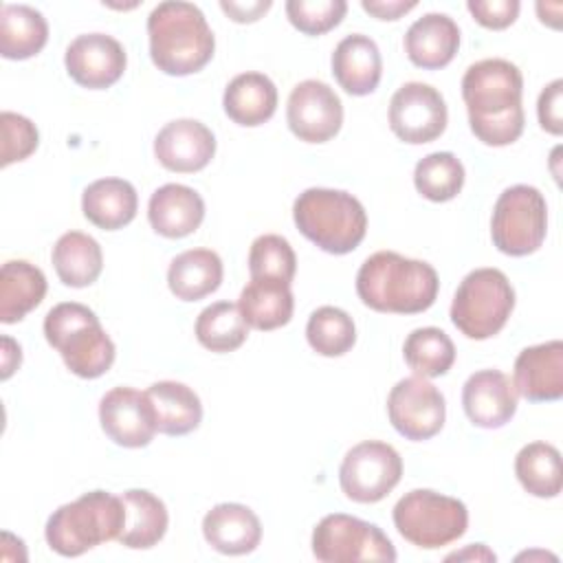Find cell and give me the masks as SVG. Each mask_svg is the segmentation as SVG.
Segmentation results:
<instances>
[{
    "label": "cell",
    "mask_w": 563,
    "mask_h": 563,
    "mask_svg": "<svg viewBox=\"0 0 563 563\" xmlns=\"http://www.w3.org/2000/svg\"><path fill=\"white\" fill-rule=\"evenodd\" d=\"M523 77L508 59H482L462 77V99L468 110L471 132L493 147L515 143L523 132Z\"/></svg>",
    "instance_id": "cell-1"
},
{
    "label": "cell",
    "mask_w": 563,
    "mask_h": 563,
    "mask_svg": "<svg viewBox=\"0 0 563 563\" xmlns=\"http://www.w3.org/2000/svg\"><path fill=\"white\" fill-rule=\"evenodd\" d=\"M440 279L431 264L394 251L369 255L356 273L358 299L376 312L416 314L433 306Z\"/></svg>",
    "instance_id": "cell-2"
},
{
    "label": "cell",
    "mask_w": 563,
    "mask_h": 563,
    "mask_svg": "<svg viewBox=\"0 0 563 563\" xmlns=\"http://www.w3.org/2000/svg\"><path fill=\"white\" fill-rule=\"evenodd\" d=\"M147 37L154 66L174 77L202 70L216 51V37L205 13L183 0H167L152 9Z\"/></svg>",
    "instance_id": "cell-3"
},
{
    "label": "cell",
    "mask_w": 563,
    "mask_h": 563,
    "mask_svg": "<svg viewBox=\"0 0 563 563\" xmlns=\"http://www.w3.org/2000/svg\"><path fill=\"white\" fill-rule=\"evenodd\" d=\"M292 218L303 238L332 255L354 251L367 231V213L358 198L341 189L310 187L292 205Z\"/></svg>",
    "instance_id": "cell-4"
},
{
    "label": "cell",
    "mask_w": 563,
    "mask_h": 563,
    "mask_svg": "<svg viewBox=\"0 0 563 563\" xmlns=\"http://www.w3.org/2000/svg\"><path fill=\"white\" fill-rule=\"evenodd\" d=\"M125 523L121 495L90 490L70 504L59 506L46 521L44 537L53 552L81 556L106 541L119 539Z\"/></svg>",
    "instance_id": "cell-5"
},
{
    "label": "cell",
    "mask_w": 563,
    "mask_h": 563,
    "mask_svg": "<svg viewBox=\"0 0 563 563\" xmlns=\"http://www.w3.org/2000/svg\"><path fill=\"white\" fill-rule=\"evenodd\" d=\"M44 336L64 365L79 378H99L114 363V343L101 328L99 317L84 303L64 301L44 319Z\"/></svg>",
    "instance_id": "cell-6"
},
{
    "label": "cell",
    "mask_w": 563,
    "mask_h": 563,
    "mask_svg": "<svg viewBox=\"0 0 563 563\" xmlns=\"http://www.w3.org/2000/svg\"><path fill=\"white\" fill-rule=\"evenodd\" d=\"M515 308V290L499 268H475L457 286L451 303L453 325L468 339L495 336Z\"/></svg>",
    "instance_id": "cell-7"
},
{
    "label": "cell",
    "mask_w": 563,
    "mask_h": 563,
    "mask_svg": "<svg viewBox=\"0 0 563 563\" xmlns=\"http://www.w3.org/2000/svg\"><path fill=\"white\" fill-rule=\"evenodd\" d=\"M394 526L411 545L435 550L457 541L466 532L468 510L455 497L416 488L396 501Z\"/></svg>",
    "instance_id": "cell-8"
},
{
    "label": "cell",
    "mask_w": 563,
    "mask_h": 563,
    "mask_svg": "<svg viewBox=\"0 0 563 563\" xmlns=\"http://www.w3.org/2000/svg\"><path fill=\"white\" fill-rule=\"evenodd\" d=\"M548 231V205L530 185H512L501 191L490 218L493 244L512 257L534 253Z\"/></svg>",
    "instance_id": "cell-9"
},
{
    "label": "cell",
    "mask_w": 563,
    "mask_h": 563,
    "mask_svg": "<svg viewBox=\"0 0 563 563\" xmlns=\"http://www.w3.org/2000/svg\"><path fill=\"white\" fill-rule=\"evenodd\" d=\"M312 554L323 563L352 561H396L389 537L369 521L352 515H325L312 530Z\"/></svg>",
    "instance_id": "cell-10"
},
{
    "label": "cell",
    "mask_w": 563,
    "mask_h": 563,
    "mask_svg": "<svg viewBox=\"0 0 563 563\" xmlns=\"http://www.w3.org/2000/svg\"><path fill=\"white\" fill-rule=\"evenodd\" d=\"M402 477V457L380 440L354 444L339 468V484L347 499L356 504H376L385 499Z\"/></svg>",
    "instance_id": "cell-11"
},
{
    "label": "cell",
    "mask_w": 563,
    "mask_h": 563,
    "mask_svg": "<svg viewBox=\"0 0 563 563\" xmlns=\"http://www.w3.org/2000/svg\"><path fill=\"white\" fill-rule=\"evenodd\" d=\"M391 427L407 440L422 442L444 427L446 405L440 389L422 376L398 380L387 396Z\"/></svg>",
    "instance_id": "cell-12"
},
{
    "label": "cell",
    "mask_w": 563,
    "mask_h": 563,
    "mask_svg": "<svg viewBox=\"0 0 563 563\" xmlns=\"http://www.w3.org/2000/svg\"><path fill=\"white\" fill-rule=\"evenodd\" d=\"M446 119L444 97L422 81L402 84L389 101V128L409 145L435 141L446 130Z\"/></svg>",
    "instance_id": "cell-13"
},
{
    "label": "cell",
    "mask_w": 563,
    "mask_h": 563,
    "mask_svg": "<svg viewBox=\"0 0 563 563\" xmlns=\"http://www.w3.org/2000/svg\"><path fill=\"white\" fill-rule=\"evenodd\" d=\"M286 121L299 141L325 143L341 130L343 103L325 81L306 79L290 90Z\"/></svg>",
    "instance_id": "cell-14"
},
{
    "label": "cell",
    "mask_w": 563,
    "mask_h": 563,
    "mask_svg": "<svg viewBox=\"0 0 563 563\" xmlns=\"http://www.w3.org/2000/svg\"><path fill=\"white\" fill-rule=\"evenodd\" d=\"M99 422L103 433L125 449L147 446L158 431L147 394L123 385L103 394L99 402Z\"/></svg>",
    "instance_id": "cell-15"
},
{
    "label": "cell",
    "mask_w": 563,
    "mask_h": 563,
    "mask_svg": "<svg viewBox=\"0 0 563 563\" xmlns=\"http://www.w3.org/2000/svg\"><path fill=\"white\" fill-rule=\"evenodd\" d=\"M64 64L75 84L103 90L121 79L128 57L121 42L112 35L84 33L68 44Z\"/></svg>",
    "instance_id": "cell-16"
},
{
    "label": "cell",
    "mask_w": 563,
    "mask_h": 563,
    "mask_svg": "<svg viewBox=\"0 0 563 563\" xmlns=\"http://www.w3.org/2000/svg\"><path fill=\"white\" fill-rule=\"evenodd\" d=\"M216 154L213 132L196 119H176L165 123L154 139V156L176 174L205 169Z\"/></svg>",
    "instance_id": "cell-17"
},
{
    "label": "cell",
    "mask_w": 563,
    "mask_h": 563,
    "mask_svg": "<svg viewBox=\"0 0 563 563\" xmlns=\"http://www.w3.org/2000/svg\"><path fill=\"white\" fill-rule=\"evenodd\" d=\"M515 383L499 369H479L462 387V407L466 418L482 429H499L517 411Z\"/></svg>",
    "instance_id": "cell-18"
},
{
    "label": "cell",
    "mask_w": 563,
    "mask_h": 563,
    "mask_svg": "<svg viewBox=\"0 0 563 563\" xmlns=\"http://www.w3.org/2000/svg\"><path fill=\"white\" fill-rule=\"evenodd\" d=\"M515 389L530 402H552L563 396V343L559 339L530 345L515 361Z\"/></svg>",
    "instance_id": "cell-19"
},
{
    "label": "cell",
    "mask_w": 563,
    "mask_h": 563,
    "mask_svg": "<svg viewBox=\"0 0 563 563\" xmlns=\"http://www.w3.org/2000/svg\"><path fill=\"white\" fill-rule=\"evenodd\" d=\"M205 541L220 554L240 556L253 552L262 541V523L257 515L235 501L213 506L202 519Z\"/></svg>",
    "instance_id": "cell-20"
},
{
    "label": "cell",
    "mask_w": 563,
    "mask_h": 563,
    "mask_svg": "<svg viewBox=\"0 0 563 563\" xmlns=\"http://www.w3.org/2000/svg\"><path fill=\"white\" fill-rule=\"evenodd\" d=\"M147 220L163 238H185L205 220V202L200 194L180 183L158 187L147 202Z\"/></svg>",
    "instance_id": "cell-21"
},
{
    "label": "cell",
    "mask_w": 563,
    "mask_h": 563,
    "mask_svg": "<svg viewBox=\"0 0 563 563\" xmlns=\"http://www.w3.org/2000/svg\"><path fill=\"white\" fill-rule=\"evenodd\" d=\"M332 75L352 97L374 92L383 75V59L376 42L363 33L343 37L332 53Z\"/></svg>",
    "instance_id": "cell-22"
},
{
    "label": "cell",
    "mask_w": 563,
    "mask_h": 563,
    "mask_svg": "<svg viewBox=\"0 0 563 563\" xmlns=\"http://www.w3.org/2000/svg\"><path fill=\"white\" fill-rule=\"evenodd\" d=\"M460 48V29L446 13H424L405 33L409 62L424 70L444 68Z\"/></svg>",
    "instance_id": "cell-23"
},
{
    "label": "cell",
    "mask_w": 563,
    "mask_h": 563,
    "mask_svg": "<svg viewBox=\"0 0 563 563\" xmlns=\"http://www.w3.org/2000/svg\"><path fill=\"white\" fill-rule=\"evenodd\" d=\"M222 106L233 123L257 128L275 114L277 88L264 73H240L229 81Z\"/></svg>",
    "instance_id": "cell-24"
},
{
    "label": "cell",
    "mask_w": 563,
    "mask_h": 563,
    "mask_svg": "<svg viewBox=\"0 0 563 563\" xmlns=\"http://www.w3.org/2000/svg\"><path fill=\"white\" fill-rule=\"evenodd\" d=\"M136 209V189L123 178H99L90 183L81 196V211L86 220L103 231L123 229L134 220Z\"/></svg>",
    "instance_id": "cell-25"
},
{
    "label": "cell",
    "mask_w": 563,
    "mask_h": 563,
    "mask_svg": "<svg viewBox=\"0 0 563 563\" xmlns=\"http://www.w3.org/2000/svg\"><path fill=\"white\" fill-rule=\"evenodd\" d=\"M238 308L249 328L268 332L286 325L295 310L290 284L266 277H251L242 288Z\"/></svg>",
    "instance_id": "cell-26"
},
{
    "label": "cell",
    "mask_w": 563,
    "mask_h": 563,
    "mask_svg": "<svg viewBox=\"0 0 563 563\" xmlns=\"http://www.w3.org/2000/svg\"><path fill=\"white\" fill-rule=\"evenodd\" d=\"M44 273L26 260H9L0 268V321H22L46 295Z\"/></svg>",
    "instance_id": "cell-27"
},
{
    "label": "cell",
    "mask_w": 563,
    "mask_h": 563,
    "mask_svg": "<svg viewBox=\"0 0 563 563\" xmlns=\"http://www.w3.org/2000/svg\"><path fill=\"white\" fill-rule=\"evenodd\" d=\"M222 284V260L211 249H189L176 255L167 271V286L180 301H198Z\"/></svg>",
    "instance_id": "cell-28"
},
{
    "label": "cell",
    "mask_w": 563,
    "mask_h": 563,
    "mask_svg": "<svg viewBox=\"0 0 563 563\" xmlns=\"http://www.w3.org/2000/svg\"><path fill=\"white\" fill-rule=\"evenodd\" d=\"M121 499L125 508V523L117 541L132 550L154 548L165 537L169 523L163 499L143 488L125 490Z\"/></svg>",
    "instance_id": "cell-29"
},
{
    "label": "cell",
    "mask_w": 563,
    "mask_h": 563,
    "mask_svg": "<svg viewBox=\"0 0 563 563\" xmlns=\"http://www.w3.org/2000/svg\"><path fill=\"white\" fill-rule=\"evenodd\" d=\"M154 416L156 429L165 435H185L198 429L202 420V405L198 394L178 380H158L145 389Z\"/></svg>",
    "instance_id": "cell-30"
},
{
    "label": "cell",
    "mask_w": 563,
    "mask_h": 563,
    "mask_svg": "<svg viewBox=\"0 0 563 563\" xmlns=\"http://www.w3.org/2000/svg\"><path fill=\"white\" fill-rule=\"evenodd\" d=\"M51 262L62 284L86 288L101 275L103 253L95 238L81 231H68L55 242Z\"/></svg>",
    "instance_id": "cell-31"
},
{
    "label": "cell",
    "mask_w": 563,
    "mask_h": 563,
    "mask_svg": "<svg viewBox=\"0 0 563 563\" xmlns=\"http://www.w3.org/2000/svg\"><path fill=\"white\" fill-rule=\"evenodd\" d=\"M48 40V24L29 4H2L0 9V55L4 59H29Z\"/></svg>",
    "instance_id": "cell-32"
},
{
    "label": "cell",
    "mask_w": 563,
    "mask_h": 563,
    "mask_svg": "<svg viewBox=\"0 0 563 563\" xmlns=\"http://www.w3.org/2000/svg\"><path fill=\"white\" fill-rule=\"evenodd\" d=\"M519 484L534 497H556L563 486L561 453L548 442H530L515 457Z\"/></svg>",
    "instance_id": "cell-33"
},
{
    "label": "cell",
    "mask_w": 563,
    "mask_h": 563,
    "mask_svg": "<svg viewBox=\"0 0 563 563\" xmlns=\"http://www.w3.org/2000/svg\"><path fill=\"white\" fill-rule=\"evenodd\" d=\"M249 336V325L231 301H216L207 306L196 319V339L202 347L224 354L238 350Z\"/></svg>",
    "instance_id": "cell-34"
},
{
    "label": "cell",
    "mask_w": 563,
    "mask_h": 563,
    "mask_svg": "<svg viewBox=\"0 0 563 563\" xmlns=\"http://www.w3.org/2000/svg\"><path fill=\"white\" fill-rule=\"evenodd\" d=\"M402 356L416 376L435 378L444 376L455 363V345L440 328H416L405 339Z\"/></svg>",
    "instance_id": "cell-35"
},
{
    "label": "cell",
    "mask_w": 563,
    "mask_h": 563,
    "mask_svg": "<svg viewBox=\"0 0 563 563\" xmlns=\"http://www.w3.org/2000/svg\"><path fill=\"white\" fill-rule=\"evenodd\" d=\"M413 185L431 202L453 200L464 187V165L451 152H433L416 163Z\"/></svg>",
    "instance_id": "cell-36"
},
{
    "label": "cell",
    "mask_w": 563,
    "mask_h": 563,
    "mask_svg": "<svg viewBox=\"0 0 563 563\" xmlns=\"http://www.w3.org/2000/svg\"><path fill=\"white\" fill-rule=\"evenodd\" d=\"M306 339L321 356H343L356 343V328L345 310L321 306L308 319Z\"/></svg>",
    "instance_id": "cell-37"
},
{
    "label": "cell",
    "mask_w": 563,
    "mask_h": 563,
    "mask_svg": "<svg viewBox=\"0 0 563 563\" xmlns=\"http://www.w3.org/2000/svg\"><path fill=\"white\" fill-rule=\"evenodd\" d=\"M249 273L251 277H266L290 284L297 273V255L290 242L275 233L255 238L249 251Z\"/></svg>",
    "instance_id": "cell-38"
},
{
    "label": "cell",
    "mask_w": 563,
    "mask_h": 563,
    "mask_svg": "<svg viewBox=\"0 0 563 563\" xmlns=\"http://www.w3.org/2000/svg\"><path fill=\"white\" fill-rule=\"evenodd\" d=\"M345 0H288L286 15L303 35H323L332 31L345 15Z\"/></svg>",
    "instance_id": "cell-39"
},
{
    "label": "cell",
    "mask_w": 563,
    "mask_h": 563,
    "mask_svg": "<svg viewBox=\"0 0 563 563\" xmlns=\"http://www.w3.org/2000/svg\"><path fill=\"white\" fill-rule=\"evenodd\" d=\"M0 130H2V154H0L2 167L24 161L37 150L40 134L31 119L7 110L0 114Z\"/></svg>",
    "instance_id": "cell-40"
},
{
    "label": "cell",
    "mask_w": 563,
    "mask_h": 563,
    "mask_svg": "<svg viewBox=\"0 0 563 563\" xmlns=\"http://www.w3.org/2000/svg\"><path fill=\"white\" fill-rule=\"evenodd\" d=\"M519 2L517 0H468L466 9L475 18L477 24L499 31L510 26L519 15Z\"/></svg>",
    "instance_id": "cell-41"
},
{
    "label": "cell",
    "mask_w": 563,
    "mask_h": 563,
    "mask_svg": "<svg viewBox=\"0 0 563 563\" xmlns=\"http://www.w3.org/2000/svg\"><path fill=\"white\" fill-rule=\"evenodd\" d=\"M561 95H563V79H554L550 81L541 95H539V103H537V114H539V123L545 132L561 136L563 134V114H561Z\"/></svg>",
    "instance_id": "cell-42"
},
{
    "label": "cell",
    "mask_w": 563,
    "mask_h": 563,
    "mask_svg": "<svg viewBox=\"0 0 563 563\" xmlns=\"http://www.w3.org/2000/svg\"><path fill=\"white\" fill-rule=\"evenodd\" d=\"M220 9L233 20V22H240V24H246V22H255L260 20L268 9H271V0H253V2H227L222 0L220 2Z\"/></svg>",
    "instance_id": "cell-43"
},
{
    "label": "cell",
    "mask_w": 563,
    "mask_h": 563,
    "mask_svg": "<svg viewBox=\"0 0 563 563\" xmlns=\"http://www.w3.org/2000/svg\"><path fill=\"white\" fill-rule=\"evenodd\" d=\"M361 7L372 13L378 20H398L407 11L416 9V2H402V0H363Z\"/></svg>",
    "instance_id": "cell-44"
},
{
    "label": "cell",
    "mask_w": 563,
    "mask_h": 563,
    "mask_svg": "<svg viewBox=\"0 0 563 563\" xmlns=\"http://www.w3.org/2000/svg\"><path fill=\"white\" fill-rule=\"evenodd\" d=\"M20 345L11 336H2V380H7L20 367Z\"/></svg>",
    "instance_id": "cell-45"
},
{
    "label": "cell",
    "mask_w": 563,
    "mask_h": 563,
    "mask_svg": "<svg viewBox=\"0 0 563 563\" xmlns=\"http://www.w3.org/2000/svg\"><path fill=\"white\" fill-rule=\"evenodd\" d=\"M446 559H482V561H495L497 556H495L484 543H473V545H468V548L462 550V552L449 554Z\"/></svg>",
    "instance_id": "cell-46"
}]
</instances>
